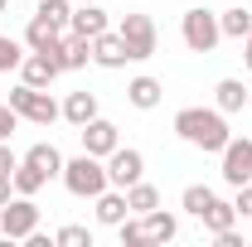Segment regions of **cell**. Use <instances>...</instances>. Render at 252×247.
Instances as JSON below:
<instances>
[{
	"label": "cell",
	"mask_w": 252,
	"mask_h": 247,
	"mask_svg": "<svg viewBox=\"0 0 252 247\" xmlns=\"http://www.w3.org/2000/svg\"><path fill=\"white\" fill-rule=\"evenodd\" d=\"M10 180H15V194H30V199H34V194H39L44 185H49V175H44L39 165H30V160H20Z\"/></svg>",
	"instance_id": "20"
},
{
	"label": "cell",
	"mask_w": 252,
	"mask_h": 247,
	"mask_svg": "<svg viewBox=\"0 0 252 247\" xmlns=\"http://www.w3.org/2000/svg\"><path fill=\"white\" fill-rule=\"evenodd\" d=\"M68 30L83 34V39H97V34L107 30V10L97 5V0H83L78 10H73V20H68Z\"/></svg>",
	"instance_id": "12"
},
{
	"label": "cell",
	"mask_w": 252,
	"mask_h": 247,
	"mask_svg": "<svg viewBox=\"0 0 252 247\" xmlns=\"http://www.w3.org/2000/svg\"><path fill=\"white\" fill-rule=\"evenodd\" d=\"M219 30H223V39H248L252 15L243 10V5H233V10H223V15H219Z\"/></svg>",
	"instance_id": "23"
},
{
	"label": "cell",
	"mask_w": 252,
	"mask_h": 247,
	"mask_svg": "<svg viewBox=\"0 0 252 247\" xmlns=\"http://www.w3.org/2000/svg\"><path fill=\"white\" fill-rule=\"evenodd\" d=\"M25 44H30L34 54H59V44H63V25L44 20V15H34L30 30H25Z\"/></svg>",
	"instance_id": "11"
},
{
	"label": "cell",
	"mask_w": 252,
	"mask_h": 247,
	"mask_svg": "<svg viewBox=\"0 0 252 247\" xmlns=\"http://www.w3.org/2000/svg\"><path fill=\"white\" fill-rule=\"evenodd\" d=\"M78 136H83V151H88V155H97V160H107V155L122 146L117 126H112V122H102V117H93L88 126H78Z\"/></svg>",
	"instance_id": "9"
},
{
	"label": "cell",
	"mask_w": 252,
	"mask_h": 247,
	"mask_svg": "<svg viewBox=\"0 0 252 247\" xmlns=\"http://www.w3.org/2000/svg\"><path fill=\"white\" fill-rule=\"evenodd\" d=\"M5 5H10V0H0V15H5Z\"/></svg>",
	"instance_id": "35"
},
{
	"label": "cell",
	"mask_w": 252,
	"mask_h": 247,
	"mask_svg": "<svg viewBox=\"0 0 252 247\" xmlns=\"http://www.w3.org/2000/svg\"><path fill=\"white\" fill-rule=\"evenodd\" d=\"M10 107H15L25 122H34V126H54V122L63 117V107H59V102L44 93V88H30V83H20V88L10 93Z\"/></svg>",
	"instance_id": "3"
},
{
	"label": "cell",
	"mask_w": 252,
	"mask_h": 247,
	"mask_svg": "<svg viewBox=\"0 0 252 247\" xmlns=\"http://www.w3.org/2000/svg\"><path fill=\"white\" fill-rule=\"evenodd\" d=\"M126 39V49H131V63L151 59L156 54V25H151V15H141V10H131V15H122V30H117Z\"/></svg>",
	"instance_id": "6"
},
{
	"label": "cell",
	"mask_w": 252,
	"mask_h": 247,
	"mask_svg": "<svg viewBox=\"0 0 252 247\" xmlns=\"http://www.w3.org/2000/svg\"><path fill=\"white\" fill-rule=\"evenodd\" d=\"M15 165H20V160L10 151V141H0V175H15Z\"/></svg>",
	"instance_id": "32"
},
{
	"label": "cell",
	"mask_w": 252,
	"mask_h": 247,
	"mask_svg": "<svg viewBox=\"0 0 252 247\" xmlns=\"http://www.w3.org/2000/svg\"><path fill=\"white\" fill-rule=\"evenodd\" d=\"M34 228H39V209H34L30 194H20V199H10V204L0 209V233H5V243H20V238H30Z\"/></svg>",
	"instance_id": "5"
},
{
	"label": "cell",
	"mask_w": 252,
	"mask_h": 247,
	"mask_svg": "<svg viewBox=\"0 0 252 247\" xmlns=\"http://www.w3.org/2000/svg\"><path fill=\"white\" fill-rule=\"evenodd\" d=\"M126 204H131V214H151V209H160V189L146 185V180H136V185L126 189Z\"/></svg>",
	"instance_id": "22"
},
{
	"label": "cell",
	"mask_w": 252,
	"mask_h": 247,
	"mask_svg": "<svg viewBox=\"0 0 252 247\" xmlns=\"http://www.w3.org/2000/svg\"><path fill=\"white\" fill-rule=\"evenodd\" d=\"M214 204V189L209 185H189L185 189V214H194V218H204V209Z\"/></svg>",
	"instance_id": "25"
},
{
	"label": "cell",
	"mask_w": 252,
	"mask_h": 247,
	"mask_svg": "<svg viewBox=\"0 0 252 247\" xmlns=\"http://www.w3.org/2000/svg\"><path fill=\"white\" fill-rule=\"evenodd\" d=\"M34 15H44V20H54V25H63V30H68L73 5H68V0H39V10H34Z\"/></svg>",
	"instance_id": "26"
},
{
	"label": "cell",
	"mask_w": 252,
	"mask_h": 247,
	"mask_svg": "<svg viewBox=\"0 0 252 247\" xmlns=\"http://www.w3.org/2000/svg\"><path fill=\"white\" fill-rule=\"evenodd\" d=\"M160 83L156 78H131V83H126V102H131V107H141V112H151V107H160Z\"/></svg>",
	"instance_id": "16"
},
{
	"label": "cell",
	"mask_w": 252,
	"mask_h": 247,
	"mask_svg": "<svg viewBox=\"0 0 252 247\" xmlns=\"http://www.w3.org/2000/svg\"><path fill=\"white\" fill-rule=\"evenodd\" d=\"M223 185H252V141H233L228 136V146H223Z\"/></svg>",
	"instance_id": "8"
},
{
	"label": "cell",
	"mask_w": 252,
	"mask_h": 247,
	"mask_svg": "<svg viewBox=\"0 0 252 247\" xmlns=\"http://www.w3.org/2000/svg\"><path fill=\"white\" fill-rule=\"evenodd\" d=\"M25 160H30V165H39L49 180H54V175H63V155H59V146H49V141L30 146V151H25Z\"/></svg>",
	"instance_id": "21"
},
{
	"label": "cell",
	"mask_w": 252,
	"mask_h": 247,
	"mask_svg": "<svg viewBox=\"0 0 252 247\" xmlns=\"http://www.w3.org/2000/svg\"><path fill=\"white\" fill-rule=\"evenodd\" d=\"M122 218H131V204H126V189L117 194H97V223H107V228H122Z\"/></svg>",
	"instance_id": "15"
},
{
	"label": "cell",
	"mask_w": 252,
	"mask_h": 247,
	"mask_svg": "<svg viewBox=\"0 0 252 247\" xmlns=\"http://www.w3.org/2000/svg\"><path fill=\"white\" fill-rule=\"evenodd\" d=\"M180 34H185L189 54H214L219 49V15H209V10H185V20H180Z\"/></svg>",
	"instance_id": "4"
},
{
	"label": "cell",
	"mask_w": 252,
	"mask_h": 247,
	"mask_svg": "<svg viewBox=\"0 0 252 247\" xmlns=\"http://www.w3.org/2000/svg\"><path fill=\"white\" fill-rule=\"evenodd\" d=\"M151 238H146V223H141V214L136 218H122V247H146Z\"/></svg>",
	"instance_id": "28"
},
{
	"label": "cell",
	"mask_w": 252,
	"mask_h": 247,
	"mask_svg": "<svg viewBox=\"0 0 252 247\" xmlns=\"http://www.w3.org/2000/svg\"><path fill=\"white\" fill-rule=\"evenodd\" d=\"M93 63H102V68H122V63H131V49H126V39L117 30H102L93 39Z\"/></svg>",
	"instance_id": "10"
},
{
	"label": "cell",
	"mask_w": 252,
	"mask_h": 247,
	"mask_svg": "<svg viewBox=\"0 0 252 247\" xmlns=\"http://www.w3.org/2000/svg\"><path fill=\"white\" fill-rule=\"evenodd\" d=\"M233 223H238V209L223 204L219 194H214V204L204 209V228H209V233H223V228H233Z\"/></svg>",
	"instance_id": "24"
},
{
	"label": "cell",
	"mask_w": 252,
	"mask_h": 247,
	"mask_svg": "<svg viewBox=\"0 0 252 247\" xmlns=\"http://www.w3.org/2000/svg\"><path fill=\"white\" fill-rule=\"evenodd\" d=\"M63 185H68V194H78V199H97L107 189V165L83 151L78 160H63Z\"/></svg>",
	"instance_id": "2"
},
{
	"label": "cell",
	"mask_w": 252,
	"mask_h": 247,
	"mask_svg": "<svg viewBox=\"0 0 252 247\" xmlns=\"http://www.w3.org/2000/svg\"><path fill=\"white\" fill-rule=\"evenodd\" d=\"M54 243H59V247H93V233H88V228H78V223H68V228L54 233Z\"/></svg>",
	"instance_id": "27"
},
{
	"label": "cell",
	"mask_w": 252,
	"mask_h": 247,
	"mask_svg": "<svg viewBox=\"0 0 252 247\" xmlns=\"http://www.w3.org/2000/svg\"><path fill=\"white\" fill-rule=\"evenodd\" d=\"M10 189H15V180H10V175H0V209L10 204Z\"/></svg>",
	"instance_id": "33"
},
{
	"label": "cell",
	"mask_w": 252,
	"mask_h": 247,
	"mask_svg": "<svg viewBox=\"0 0 252 247\" xmlns=\"http://www.w3.org/2000/svg\"><path fill=\"white\" fill-rule=\"evenodd\" d=\"M175 136L189 141V146H199V151H223L228 146V122H223V112H209V107H180L175 112Z\"/></svg>",
	"instance_id": "1"
},
{
	"label": "cell",
	"mask_w": 252,
	"mask_h": 247,
	"mask_svg": "<svg viewBox=\"0 0 252 247\" xmlns=\"http://www.w3.org/2000/svg\"><path fill=\"white\" fill-rule=\"evenodd\" d=\"M233 209H238V218H252V185H238V194H233Z\"/></svg>",
	"instance_id": "30"
},
{
	"label": "cell",
	"mask_w": 252,
	"mask_h": 247,
	"mask_svg": "<svg viewBox=\"0 0 252 247\" xmlns=\"http://www.w3.org/2000/svg\"><path fill=\"white\" fill-rule=\"evenodd\" d=\"M214 102H219L223 117H228V112H243V107H248V88H243L238 78H223L219 88H214Z\"/></svg>",
	"instance_id": "18"
},
{
	"label": "cell",
	"mask_w": 252,
	"mask_h": 247,
	"mask_svg": "<svg viewBox=\"0 0 252 247\" xmlns=\"http://www.w3.org/2000/svg\"><path fill=\"white\" fill-rule=\"evenodd\" d=\"M20 63H25V49H20L15 39H5V34H0V73H15Z\"/></svg>",
	"instance_id": "29"
},
{
	"label": "cell",
	"mask_w": 252,
	"mask_h": 247,
	"mask_svg": "<svg viewBox=\"0 0 252 247\" xmlns=\"http://www.w3.org/2000/svg\"><path fill=\"white\" fill-rule=\"evenodd\" d=\"M15 126H20V112L5 102V107H0V141H10V131H15Z\"/></svg>",
	"instance_id": "31"
},
{
	"label": "cell",
	"mask_w": 252,
	"mask_h": 247,
	"mask_svg": "<svg viewBox=\"0 0 252 247\" xmlns=\"http://www.w3.org/2000/svg\"><path fill=\"white\" fill-rule=\"evenodd\" d=\"M59 68H88V59H93V39H83V34H63L59 44Z\"/></svg>",
	"instance_id": "14"
},
{
	"label": "cell",
	"mask_w": 252,
	"mask_h": 247,
	"mask_svg": "<svg viewBox=\"0 0 252 247\" xmlns=\"http://www.w3.org/2000/svg\"><path fill=\"white\" fill-rule=\"evenodd\" d=\"M59 73H63V68H59V59H54V54H30V59L20 63V78H25L30 88H49Z\"/></svg>",
	"instance_id": "13"
},
{
	"label": "cell",
	"mask_w": 252,
	"mask_h": 247,
	"mask_svg": "<svg viewBox=\"0 0 252 247\" xmlns=\"http://www.w3.org/2000/svg\"><path fill=\"white\" fill-rule=\"evenodd\" d=\"M243 59H248V68H252V30H248V39H243Z\"/></svg>",
	"instance_id": "34"
},
{
	"label": "cell",
	"mask_w": 252,
	"mask_h": 247,
	"mask_svg": "<svg viewBox=\"0 0 252 247\" xmlns=\"http://www.w3.org/2000/svg\"><path fill=\"white\" fill-rule=\"evenodd\" d=\"M141 223H146V238H151V243H170V238L180 233L175 214H165V209H151V214H141Z\"/></svg>",
	"instance_id": "19"
},
{
	"label": "cell",
	"mask_w": 252,
	"mask_h": 247,
	"mask_svg": "<svg viewBox=\"0 0 252 247\" xmlns=\"http://www.w3.org/2000/svg\"><path fill=\"white\" fill-rule=\"evenodd\" d=\"M141 175H146V155H141V151H131V146H117V151L107 155V185L131 189Z\"/></svg>",
	"instance_id": "7"
},
{
	"label": "cell",
	"mask_w": 252,
	"mask_h": 247,
	"mask_svg": "<svg viewBox=\"0 0 252 247\" xmlns=\"http://www.w3.org/2000/svg\"><path fill=\"white\" fill-rule=\"evenodd\" d=\"M63 117H68L73 126H88V122L97 117V93H88V88H83V93H68V102H63Z\"/></svg>",
	"instance_id": "17"
}]
</instances>
